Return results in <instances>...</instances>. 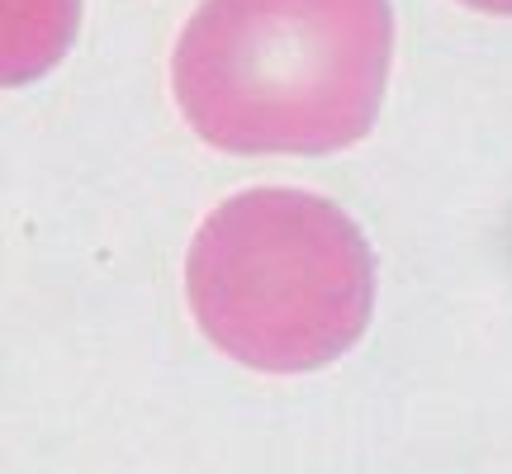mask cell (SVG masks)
Segmentation results:
<instances>
[{
	"label": "cell",
	"mask_w": 512,
	"mask_h": 474,
	"mask_svg": "<svg viewBox=\"0 0 512 474\" xmlns=\"http://www.w3.org/2000/svg\"><path fill=\"white\" fill-rule=\"evenodd\" d=\"M389 57V0H204L171 81L204 143L313 157L370 133Z\"/></svg>",
	"instance_id": "cell-1"
},
{
	"label": "cell",
	"mask_w": 512,
	"mask_h": 474,
	"mask_svg": "<svg viewBox=\"0 0 512 474\" xmlns=\"http://www.w3.org/2000/svg\"><path fill=\"white\" fill-rule=\"evenodd\" d=\"M81 0H0V86H24L67 57Z\"/></svg>",
	"instance_id": "cell-3"
},
{
	"label": "cell",
	"mask_w": 512,
	"mask_h": 474,
	"mask_svg": "<svg viewBox=\"0 0 512 474\" xmlns=\"http://www.w3.org/2000/svg\"><path fill=\"white\" fill-rule=\"evenodd\" d=\"M475 10H494V15H512V0H465Z\"/></svg>",
	"instance_id": "cell-4"
},
{
	"label": "cell",
	"mask_w": 512,
	"mask_h": 474,
	"mask_svg": "<svg viewBox=\"0 0 512 474\" xmlns=\"http://www.w3.org/2000/svg\"><path fill=\"white\" fill-rule=\"evenodd\" d=\"M190 309L233 361L299 375L366 332L375 261L361 228L309 190H247L219 204L185 261Z\"/></svg>",
	"instance_id": "cell-2"
}]
</instances>
